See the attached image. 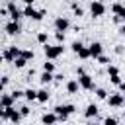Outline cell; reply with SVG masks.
<instances>
[{"label":"cell","instance_id":"6da1fadb","mask_svg":"<svg viewBox=\"0 0 125 125\" xmlns=\"http://www.w3.org/2000/svg\"><path fill=\"white\" fill-rule=\"evenodd\" d=\"M74 109H76V107H74L72 104H64V105H57V107H55V113H57L59 121H66L68 115L74 113Z\"/></svg>","mask_w":125,"mask_h":125},{"label":"cell","instance_id":"7a4b0ae2","mask_svg":"<svg viewBox=\"0 0 125 125\" xmlns=\"http://www.w3.org/2000/svg\"><path fill=\"white\" fill-rule=\"evenodd\" d=\"M43 51H45V57H47V59L55 61L57 57H61V55H62L64 47H62L61 43H59V45H45V47H43Z\"/></svg>","mask_w":125,"mask_h":125},{"label":"cell","instance_id":"3957f363","mask_svg":"<svg viewBox=\"0 0 125 125\" xmlns=\"http://www.w3.org/2000/svg\"><path fill=\"white\" fill-rule=\"evenodd\" d=\"M90 14H92V18H100V16H104V14H105V6H104V2H102V0H94V2L90 4Z\"/></svg>","mask_w":125,"mask_h":125},{"label":"cell","instance_id":"277c9868","mask_svg":"<svg viewBox=\"0 0 125 125\" xmlns=\"http://www.w3.org/2000/svg\"><path fill=\"white\" fill-rule=\"evenodd\" d=\"M23 16H27V18H31V20L39 21V20H43V16H45V10H35V8H31V6H25V10H23Z\"/></svg>","mask_w":125,"mask_h":125},{"label":"cell","instance_id":"5b68a950","mask_svg":"<svg viewBox=\"0 0 125 125\" xmlns=\"http://www.w3.org/2000/svg\"><path fill=\"white\" fill-rule=\"evenodd\" d=\"M2 117H4V119H10V121H14V123H18V121L21 119V113L16 111L14 105H8V107H4V115H2Z\"/></svg>","mask_w":125,"mask_h":125},{"label":"cell","instance_id":"8992f818","mask_svg":"<svg viewBox=\"0 0 125 125\" xmlns=\"http://www.w3.org/2000/svg\"><path fill=\"white\" fill-rule=\"evenodd\" d=\"M78 84H80V88H84V90H94V80H92V76H88L86 72L78 74Z\"/></svg>","mask_w":125,"mask_h":125},{"label":"cell","instance_id":"52a82bcc","mask_svg":"<svg viewBox=\"0 0 125 125\" xmlns=\"http://www.w3.org/2000/svg\"><path fill=\"white\" fill-rule=\"evenodd\" d=\"M72 51H74V53H76L80 59H88V57H90V51H88V47H84L80 41H74V43H72Z\"/></svg>","mask_w":125,"mask_h":125},{"label":"cell","instance_id":"ba28073f","mask_svg":"<svg viewBox=\"0 0 125 125\" xmlns=\"http://www.w3.org/2000/svg\"><path fill=\"white\" fill-rule=\"evenodd\" d=\"M107 102H109V105H113V107H121V105L125 104V96H123V94H111V96L107 98Z\"/></svg>","mask_w":125,"mask_h":125},{"label":"cell","instance_id":"9c48e42d","mask_svg":"<svg viewBox=\"0 0 125 125\" xmlns=\"http://www.w3.org/2000/svg\"><path fill=\"white\" fill-rule=\"evenodd\" d=\"M20 53H21V51H20L18 47H8V49L4 51V55H2V57H4V59H6L8 62H14V59H16V57H18Z\"/></svg>","mask_w":125,"mask_h":125},{"label":"cell","instance_id":"30bf717a","mask_svg":"<svg viewBox=\"0 0 125 125\" xmlns=\"http://www.w3.org/2000/svg\"><path fill=\"white\" fill-rule=\"evenodd\" d=\"M8 14H10V18L14 20V21H18L21 16H23V12H20L18 8H16V4H14V0L10 2V6H8Z\"/></svg>","mask_w":125,"mask_h":125},{"label":"cell","instance_id":"8fae6325","mask_svg":"<svg viewBox=\"0 0 125 125\" xmlns=\"http://www.w3.org/2000/svg\"><path fill=\"white\" fill-rule=\"evenodd\" d=\"M88 51H90V57H98V55H102V51H104V47H102V43L100 41H94L90 47H88Z\"/></svg>","mask_w":125,"mask_h":125},{"label":"cell","instance_id":"7c38bea8","mask_svg":"<svg viewBox=\"0 0 125 125\" xmlns=\"http://www.w3.org/2000/svg\"><path fill=\"white\" fill-rule=\"evenodd\" d=\"M68 25H70V21H68L66 18H62V16L55 20V27H57L59 31H66V29H68Z\"/></svg>","mask_w":125,"mask_h":125},{"label":"cell","instance_id":"4fadbf2b","mask_svg":"<svg viewBox=\"0 0 125 125\" xmlns=\"http://www.w3.org/2000/svg\"><path fill=\"white\" fill-rule=\"evenodd\" d=\"M6 31H8V35H18L20 33V23L12 20L10 23H6Z\"/></svg>","mask_w":125,"mask_h":125},{"label":"cell","instance_id":"5bb4252c","mask_svg":"<svg viewBox=\"0 0 125 125\" xmlns=\"http://www.w3.org/2000/svg\"><path fill=\"white\" fill-rule=\"evenodd\" d=\"M84 115H86V117H96V115H98V105H96V104H90V105L86 107Z\"/></svg>","mask_w":125,"mask_h":125},{"label":"cell","instance_id":"9a60e30c","mask_svg":"<svg viewBox=\"0 0 125 125\" xmlns=\"http://www.w3.org/2000/svg\"><path fill=\"white\" fill-rule=\"evenodd\" d=\"M78 88H80L78 80H70V82L66 84V90H68V94H76V92H78Z\"/></svg>","mask_w":125,"mask_h":125},{"label":"cell","instance_id":"2e32d148","mask_svg":"<svg viewBox=\"0 0 125 125\" xmlns=\"http://www.w3.org/2000/svg\"><path fill=\"white\" fill-rule=\"evenodd\" d=\"M41 121L43 123H55V121H59V117H57V113H45L41 117Z\"/></svg>","mask_w":125,"mask_h":125},{"label":"cell","instance_id":"e0dca14e","mask_svg":"<svg viewBox=\"0 0 125 125\" xmlns=\"http://www.w3.org/2000/svg\"><path fill=\"white\" fill-rule=\"evenodd\" d=\"M47 100H49V92H47L45 88H43V90H39V92H37V102H41V104H45Z\"/></svg>","mask_w":125,"mask_h":125},{"label":"cell","instance_id":"ac0fdd59","mask_svg":"<svg viewBox=\"0 0 125 125\" xmlns=\"http://www.w3.org/2000/svg\"><path fill=\"white\" fill-rule=\"evenodd\" d=\"M0 102H2V105H4V107L14 105V96H12V94H10V96H0Z\"/></svg>","mask_w":125,"mask_h":125},{"label":"cell","instance_id":"d6986e66","mask_svg":"<svg viewBox=\"0 0 125 125\" xmlns=\"http://www.w3.org/2000/svg\"><path fill=\"white\" fill-rule=\"evenodd\" d=\"M41 84H49L51 80H53V72H47V70H43V74H41Z\"/></svg>","mask_w":125,"mask_h":125},{"label":"cell","instance_id":"ffe728a7","mask_svg":"<svg viewBox=\"0 0 125 125\" xmlns=\"http://www.w3.org/2000/svg\"><path fill=\"white\" fill-rule=\"evenodd\" d=\"M25 62H27V59H23L21 55H18V57L14 59V64H16L18 68H23V66H25Z\"/></svg>","mask_w":125,"mask_h":125},{"label":"cell","instance_id":"44dd1931","mask_svg":"<svg viewBox=\"0 0 125 125\" xmlns=\"http://www.w3.org/2000/svg\"><path fill=\"white\" fill-rule=\"evenodd\" d=\"M23 94H25V100H29V102H33V100H37V92H35L33 88H29V90H25Z\"/></svg>","mask_w":125,"mask_h":125},{"label":"cell","instance_id":"7402d4cb","mask_svg":"<svg viewBox=\"0 0 125 125\" xmlns=\"http://www.w3.org/2000/svg\"><path fill=\"white\" fill-rule=\"evenodd\" d=\"M72 12H74V16L76 18H80V16H84V10L78 6V4H72Z\"/></svg>","mask_w":125,"mask_h":125},{"label":"cell","instance_id":"603a6c76","mask_svg":"<svg viewBox=\"0 0 125 125\" xmlns=\"http://www.w3.org/2000/svg\"><path fill=\"white\" fill-rule=\"evenodd\" d=\"M47 39H49L47 31H41V33H37V41H39V43H47Z\"/></svg>","mask_w":125,"mask_h":125},{"label":"cell","instance_id":"cb8c5ba5","mask_svg":"<svg viewBox=\"0 0 125 125\" xmlns=\"http://www.w3.org/2000/svg\"><path fill=\"white\" fill-rule=\"evenodd\" d=\"M96 96H98L100 100H105V98H107V92H105L104 88H98V90H96Z\"/></svg>","mask_w":125,"mask_h":125},{"label":"cell","instance_id":"d4e9b609","mask_svg":"<svg viewBox=\"0 0 125 125\" xmlns=\"http://www.w3.org/2000/svg\"><path fill=\"white\" fill-rule=\"evenodd\" d=\"M43 70L53 72V70H55V62H43Z\"/></svg>","mask_w":125,"mask_h":125},{"label":"cell","instance_id":"484cf974","mask_svg":"<svg viewBox=\"0 0 125 125\" xmlns=\"http://www.w3.org/2000/svg\"><path fill=\"white\" fill-rule=\"evenodd\" d=\"M20 55H21L23 59H27V61H29V59H33V51H29V49H27V51H21Z\"/></svg>","mask_w":125,"mask_h":125},{"label":"cell","instance_id":"4316f807","mask_svg":"<svg viewBox=\"0 0 125 125\" xmlns=\"http://www.w3.org/2000/svg\"><path fill=\"white\" fill-rule=\"evenodd\" d=\"M96 59H98V62H102V64H109V59H107L105 55H98Z\"/></svg>","mask_w":125,"mask_h":125},{"label":"cell","instance_id":"83f0119b","mask_svg":"<svg viewBox=\"0 0 125 125\" xmlns=\"http://www.w3.org/2000/svg\"><path fill=\"white\" fill-rule=\"evenodd\" d=\"M55 37H57V41H59V43H62V41H64V31H59V29H57Z\"/></svg>","mask_w":125,"mask_h":125},{"label":"cell","instance_id":"f1b7e54d","mask_svg":"<svg viewBox=\"0 0 125 125\" xmlns=\"http://www.w3.org/2000/svg\"><path fill=\"white\" fill-rule=\"evenodd\" d=\"M107 74H109V76H113V74H119L117 66H107Z\"/></svg>","mask_w":125,"mask_h":125},{"label":"cell","instance_id":"f546056e","mask_svg":"<svg viewBox=\"0 0 125 125\" xmlns=\"http://www.w3.org/2000/svg\"><path fill=\"white\" fill-rule=\"evenodd\" d=\"M109 80H111V84H115V86H117V84L121 82V78H119V74H113V76H109Z\"/></svg>","mask_w":125,"mask_h":125},{"label":"cell","instance_id":"4dcf8cb0","mask_svg":"<svg viewBox=\"0 0 125 125\" xmlns=\"http://www.w3.org/2000/svg\"><path fill=\"white\" fill-rule=\"evenodd\" d=\"M104 123H105V125H115V123H117V119H115V117H105V119H104Z\"/></svg>","mask_w":125,"mask_h":125},{"label":"cell","instance_id":"1f68e13d","mask_svg":"<svg viewBox=\"0 0 125 125\" xmlns=\"http://www.w3.org/2000/svg\"><path fill=\"white\" fill-rule=\"evenodd\" d=\"M117 16H119V18H121V20L125 21V6H121V8L117 10Z\"/></svg>","mask_w":125,"mask_h":125},{"label":"cell","instance_id":"d6a6232c","mask_svg":"<svg viewBox=\"0 0 125 125\" xmlns=\"http://www.w3.org/2000/svg\"><path fill=\"white\" fill-rule=\"evenodd\" d=\"M21 94H23V92H20V90H14V92H12V96H14V100H18V98H20Z\"/></svg>","mask_w":125,"mask_h":125},{"label":"cell","instance_id":"836d02e7","mask_svg":"<svg viewBox=\"0 0 125 125\" xmlns=\"http://www.w3.org/2000/svg\"><path fill=\"white\" fill-rule=\"evenodd\" d=\"M20 113H21V117H25V115L29 113V109H27V107H21V109H20Z\"/></svg>","mask_w":125,"mask_h":125},{"label":"cell","instance_id":"e575fe53","mask_svg":"<svg viewBox=\"0 0 125 125\" xmlns=\"http://www.w3.org/2000/svg\"><path fill=\"white\" fill-rule=\"evenodd\" d=\"M119 8H121V4H113V6H111V10H113V14H117V10H119Z\"/></svg>","mask_w":125,"mask_h":125},{"label":"cell","instance_id":"d590c367","mask_svg":"<svg viewBox=\"0 0 125 125\" xmlns=\"http://www.w3.org/2000/svg\"><path fill=\"white\" fill-rule=\"evenodd\" d=\"M117 86H119V92H125V82H119Z\"/></svg>","mask_w":125,"mask_h":125},{"label":"cell","instance_id":"8d00e7d4","mask_svg":"<svg viewBox=\"0 0 125 125\" xmlns=\"http://www.w3.org/2000/svg\"><path fill=\"white\" fill-rule=\"evenodd\" d=\"M119 33H121V35H125V25H121V27H119Z\"/></svg>","mask_w":125,"mask_h":125},{"label":"cell","instance_id":"74e56055","mask_svg":"<svg viewBox=\"0 0 125 125\" xmlns=\"http://www.w3.org/2000/svg\"><path fill=\"white\" fill-rule=\"evenodd\" d=\"M4 115V105H2V102H0V117Z\"/></svg>","mask_w":125,"mask_h":125},{"label":"cell","instance_id":"f35d334b","mask_svg":"<svg viewBox=\"0 0 125 125\" xmlns=\"http://www.w3.org/2000/svg\"><path fill=\"white\" fill-rule=\"evenodd\" d=\"M23 2H25V4H27V6H31V4H33V2H35V0H23Z\"/></svg>","mask_w":125,"mask_h":125},{"label":"cell","instance_id":"ab89813d","mask_svg":"<svg viewBox=\"0 0 125 125\" xmlns=\"http://www.w3.org/2000/svg\"><path fill=\"white\" fill-rule=\"evenodd\" d=\"M4 86H6V84H4V82H2V80H0V92H2V90H4Z\"/></svg>","mask_w":125,"mask_h":125},{"label":"cell","instance_id":"60d3db41","mask_svg":"<svg viewBox=\"0 0 125 125\" xmlns=\"http://www.w3.org/2000/svg\"><path fill=\"white\" fill-rule=\"evenodd\" d=\"M8 2H12V0H8Z\"/></svg>","mask_w":125,"mask_h":125},{"label":"cell","instance_id":"b9f144b4","mask_svg":"<svg viewBox=\"0 0 125 125\" xmlns=\"http://www.w3.org/2000/svg\"><path fill=\"white\" fill-rule=\"evenodd\" d=\"M123 119H125V117H123Z\"/></svg>","mask_w":125,"mask_h":125}]
</instances>
